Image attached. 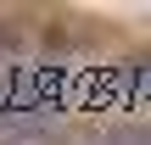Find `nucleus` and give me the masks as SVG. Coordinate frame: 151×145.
<instances>
[{
    "mask_svg": "<svg viewBox=\"0 0 151 145\" xmlns=\"http://www.w3.org/2000/svg\"><path fill=\"white\" fill-rule=\"evenodd\" d=\"M90 145H151V123H112V129L90 134Z\"/></svg>",
    "mask_w": 151,
    "mask_h": 145,
    "instance_id": "f257e3e1",
    "label": "nucleus"
}]
</instances>
